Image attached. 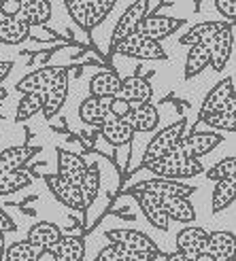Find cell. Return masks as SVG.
<instances>
[{
	"label": "cell",
	"instance_id": "obj_39",
	"mask_svg": "<svg viewBox=\"0 0 236 261\" xmlns=\"http://www.w3.org/2000/svg\"><path fill=\"white\" fill-rule=\"evenodd\" d=\"M130 253L124 249V246L120 244H109V246H104V249H100V253L96 255L94 261H126Z\"/></svg>",
	"mask_w": 236,
	"mask_h": 261
},
{
	"label": "cell",
	"instance_id": "obj_9",
	"mask_svg": "<svg viewBox=\"0 0 236 261\" xmlns=\"http://www.w3.org/2000/svg\"><path fill=\"white\" fill-rule=\"evenodd\" d=\"M183 21L181 19H175V17H166V15H149L140 21V25L136 28V34L143 36V38H149L153 43H160L164 38H168L170 34H175L177 28H181Z\"/></svg>",
	"mask_w": 236,
	"mask_h": 261
},
{
	"label": "cell",
	"instance_id": "obj_42",
	"mask_svg": "<svg viewBox=\"0 0 236 261\" xmlns=\"http://www.w3.org/2000/svg\"><path fill=\"white\" fill-rule=\"evenodd\" d=\"M215 7H217V11L221 13V15H226L230 19V23L234 21V17H236V3L234 0H217Z\"/></svg>",
	"mask_w": 236,
	"mask_h": 261
},
{
	"label": "cell",
	"instance_id": "obj_20",
	"mask_svg": "<svg viewBox=\"0 0 236 261\" xmlns=\"http://www.w3.org/2000/svg\"><path fill=\"white\" fill-rule=\"evenodd\" d=\"M143 215L147 217V221L155 227V229H162L166 231L168 225H170V219L166 217V211L162 206V198H157V195H149V193H136L134 195Z\"/></svg>",
	"mask_w": 236,
	"mask_h": 261
},
{
	"label": "cell",
	"instance_id": "obj_24",
	"mask_svg": "<svg viewBox=\"0 0 236 261\" xmlns=\"http://www.w3.org/2000/svg\"><path fill=\"white\" fill-rule=\"evenodd\" d=\"M236 251V240L232 231H208V244H206V253L213 255L217 261H226L234 259Z\"/></svg>",
	"mask_w": 236,
	"mask_h": 261
},
{
	"label": "cell",
	"instance_id": "obj_36",
	"mask_svg": "<svg viewBox=\"0 0 236 261\" xmlns=\"http://www.w3.org/2000/svg\"><path fill=\"white\" fill-rule=\"evenodd\" d=\"M98 189H100V172H98V168H96V166H87L85 176H83V182H81V193H83L87 206L96 200Z\"/></svg>",
	"mask_w": 236,
	"mask_h": 261
},
{
	"label": "cell",
	"instance_id": "obj_31",
	"mask_svg": "<svg viewBox=\"0 0 236 261\" xmlns=\"http://www.w3.org/2000/svg\"><path fill=\"white\" fill-rule=\"evenodd\" d=\"M43 104H45V94L43 91H36V94H26L19 98V104H17V111H15V121H26L34 117L36 113L43 111Z\"/></svg>",
	"mask_w": 236,
	"mask_h": 261
},
{
	"label": "cell",
	"instance_id": "obj_23",
	"mask_svg": "<svg viewBox=\"0 0 236 261\" xmlns=\"http://www.w3.org/2000/svg\"><path fill=\"white\" fill-rule=\"evenodd\" d=\"M124 121L132 127V132H153L160 121V115L153 104H143V107L130 109V113L124 117Z\"/></svg>",
	"mask_w": 236,
	"mask_h": 261
},
{
	"label": "cell",
	"instance_id": "obj_1",
	"mask_svg": "<svg viewBox=\"0 0 236 261\" xmlns=\"http://www.w3.org/2000/svg\"><path fill=\"white\" fill-rule=\"evenodd\" d=\"M145 170L153 174V178H166V180H183V178H194L202 174L206 168L200 160H185L179 155H166V158L153 160L145 166Z\"/></svg>",
	"mask_w": 236,
	"mask_h": 261
},
{
	"label": "cell",
	"instance_id": "obj_32",
	"mask_svg": "<svg viewBox=\"0 0 236 261\" xmlns=\"http://www.w3.org/2000/svg\"><path fill=\"white\" fill-rule=\"evenodd\" d=\"M236 195V180L228 178V180H219L215 182L213 189V213H221L234 202Z\"/></svg>",
	"mask_w": 236,
	"mask_h": 261
},
{
	"label": "cell",
	"instance_id": "obj_19",
	"mask_svg": "<svg viewBox=\"0 0 236 261\" xmlns=\"http://www.w3.org/2000/svg\"><path fill=\"white\" fill-rule=\"evenodd\" d=\"M36 153H38V149L32 147V145L0 149V172L7 174V172H19V170H23V166L28 164Z\"/></svg>",
	"mask_w": 236,
	"mask_h": 261
},
{
	"label": "cell",
	"instance_id": "obj_33",
	"mask_svg": "<svg viewBox=\"0 0 236 261\" xmlns=\"http://www.w3.org/2000/svg\"><path fill=\"white\" fill-rule=\"evenodd\" d=\"M32 185V176L26 172V170H19V172H7L3 174L0 172V195H9V193H15L23 187Z\"/></svg>",
	"mask_w": 236,
	"mask_h": 261
},
{
	"label": "cell",
	"instance_id": "obj_30",
	"mask_svg": "<svg viewBox=\"0 0 236 261\" xmlns=\"http://www.w3.org/2000/svg\"><path fill=\"white\" fill-rule=\"evenodd\" d=\"M208 62H211V56H208V47L206 45L190 47L187 58H185V72H183V76H185L187 81L194 79L196 74H200L208 66Z\"/></svg>",
	"mask_w": 236,
	"mask_h": 261
},
{
	"label": "cell",
	"instance_id": "obj_15",
	"mask_svg": "<svg viewBox=\"0 0 236 261\" xmlns=\"http://www.w3.org/2000/svg\"><path fill=\"white\" fill-rule=\"evenodd\" d=\"M68 70H64L58 79L51 83L43 94H45V104H43V115L45 119H54V115H58V111L64 107V102L68 98Z\"/></svg>",
	"mask_w": 236,
	"mask_h": 261
},
{
	"label": "cell",
	"instance_id": "obj_8",
	"mask_svg": "<svg viewBox=\"0 0 236 261\" xmlns=\"http://www.w3.org/2000/svg\"><path fill=\"white\" fill-rule=\"evenodd\" d=\"M111 244H120L130 255H151L157 257V244L138 229H111L107 233Z\"/></svg>",
	"mask_w": 236,
	"mask_h": 261
},
{
	"label": "cell",
	"instance_id": "obj_25",
	"mask_svg": "<svg viewBox=\"0 0 236 261\" xmlns=\"http://www.w3.org/2000/svg\"><path fill=\"white\" fill-rule=\"evenodd\" d=\"M122 79L115 72H98L96 76H91L89 81V96L91 98H115L120 94Z\"/></svg>",
	"mask_w": 236,
	"mask_h": 261
},
{
	"label": "cell",
	"instance_id": "obj_10",
	"mask_svg": "<svg viewBox=\"0 0 236 261\" xmlns=\"http://www.w3.org/2000/svg\"><path fill=\"white\" fill-rule=\"evenodd\" d=\"M115 98H122L132 109L143 107V104H151L153 85L145 79V76H128V79H122L120 94H117Z\"/></svg>",
	"mask_w": 236,
	"mask_h": 261
},
{
	"label": "cell",
	"instance_id": "obj_44",
	"mask_svg": "<svg viewBox=\"0 0 236 261\" xmlns=\"http://www.w3.org/2000/svg\"><path fill=\"white\" fill-rule=\"evenodd\" d=\"M166 261H194V255H185V253L175 251V253L166 255Z\"/></svg>",
	"mask_w": 236,
	"mask_h": 261
},
{
	"label": "cell",
	"instance_id": "obj_38",
	"mask_svg": "<svg viewBox=\"0 0 236 261\" xmlns=\"http://www.w3.org/2000/svg\"><path fill=\"white\" fill-rule=\"evenodd\" d=\"M234 170H236V160L230 155V158L217 162V164L211 168V170H206V178H208V180H215V182L228 180V178H234Z\"/></svg>",
	"mask_w": 236,
	"mask_h": 261
},
{
	"label": "cell",
	"instance_id": "obj_51",
	"mask_svg": "<svg viewBox=\"0 0 236 261\" xmlns=\"http://www.w3.org/2000/svg\"><path fill=\"white\" fill-rule=\"evenodd\" d=\"M5 98H7V89H5V87H0V102H3Z\"/></svg>",
	"mask_w": 236,
	"mask_h": 261
},
{
	"label": "cell",
	"instance_id": "obj_41",
	"mask_svg": "<svg viewBox=\"0 0 236 261\" xmlns=\"http://www.w3.org/2000/svg\"><path fill=\"white\" fill-rule=\"evenodd\" d=\"M130 104L128 102H124L122 98H111V104H109V113H111V117L113 119H124V117L130 113Z\"/></svg>",
	"mask_w": 236,
	"mask_h": 261
},
{
	"label": "cell",
	"instance_id": "obj_22",
	"mask_svg": "<svg viewBox=\"0 0 236 261\" xmlns=\"http://www.w3.org/2000/svg\"><path fill=\"white\" fill-rule=\"evenodd\" d=\"M109 104L111 98H85L79 107V117L91 125H104L107 121H111L113 117L109 113Z\"/></svg>",
	"mask_w": 236,
	"mask_h": 261
},
{
	"label": "cell",
	"instance_id": "obj_17",
	"mask_svg": "<svg viewBox=\"0 0 236 261\" xmlns=\"http://www.w3.org/2000/svg\"><path fill=\"white\" fill-rule=\"evenodd\" d=\"M51 13H54L51 11V3H47V0H21L13 15L21 19L23 23H28L30 28H34V25L47 23L51 19Z\"/></svg>",
	"mask_w": 236,
	"mask_h": 261
},
{
	"label": "cell",
	"instance_id": "obj_7",
	"mask_svg": "<svg viewBox=\"0 0 236 261\" xmlns=\"http://www.w3.org/2000/svg\"><path fill=\"white\" fill-rule=\"evenodd\" d=\"M196 189L192 185H185L181 180H166V178H149V180H140L134 187H130L128 193H149L157 195V198H190Z\"/></svg>",
	"mask_w": 236,
	"mask_h": 261
},
{
	"label": "cell",
	"instance_id": "obj_6",
	"mask_svg": "<svg viewBox=\"0 0 236 261\" xmlns=\"http://www.w3.org/2000/svg\"><path fill=\"white\" fill-rule=\"evenodd\" d=\"M213 113H230L236 115V98H234V81L224 79L219 81L211 91L206 94L202 109H200V117L213 115Z\"/></svg>",
	"mask_w": 236,
	"mask_h": 261
},
{
	"label": "cell",
	"instance_id": "obj_50",
	"mask_svg": "<svg viewBox=\"0 0 236 261\" xmlns=\"http://www.w3.org/2000/svg\"><path fill=\"white\" fill-rule=\"evenodd\" d=\"M7 17H9V13L5 11V5H3V3H0V23H3V21H5Z\"/></svg>",
	"mask_w": 236,
	"mask_h": 261
},
{
	"label": "cell",
	"instance_id": "obj_48",
	"mask_svg": "<svg viewBox=\"0 0 236 261\" xmlns=\"http://www.w3.org/2000/svg\"><path fill=\"white\" fill-rule=\"evenodd\" d=\"M194 261H217L213 255H208V253H202V255H196Z\"/></svg>",
	"mask_w": 236,
	"mask_h": 261
},
{
	"label": "cell",
	"instance_id": "obj_13",
	"mask_svg": "<svg viewBox=\"0 0 236 261\" xmlns=\"http://www.w3.org/2000/svg\"><path fill=\"white\" fill-rule=\"evenodd\" d=\"M85 170H87V164L83 158H79V155H75L70 151L58 149V176L60 178H64L66 182H70V185L81 189Z\"/></svg>",
	"mask_w": 236,
	"mask_h": 261
},
{
	"label": "cell",
	"instance_id": "obj_52",
	"mask_svg": "<svg viewBox=\"0 0 236 261\" xmlns=\"http://www.w3.org/2000/svg\"><path fill=\"white\" fill-rule=\"evenodd\" d=\"M226 261H234V259H226Z\"/></svg>",
	"mask_w": 236,
	"mask_h": 261
},
{
	"label": "cell",
	"instance_id": "obj_47",
	"mask_svg": "<svg viewBox=\"0 0 236 261\" xmlns=\"http://www.w3.org/2000/svg\"><path fill=\"white\" fill-rule=\"evenodd\" d=\"M126 261H155V257H151V255H128Z\"/></svg>",
	"mask_w": 236,
	"mask_h": 261
},
{
	"label": "cell",
	"instance_id": "obj_27",
	"mask_svg": "<svg viewBox=\"0 0 236 261\" xmlns=\"http://www.w3.org/2000/svg\"><path fill=\"white\" fill-rule=\"evenodd\" d=\"M162 206H164L166 217L170 221L192 223V221L196 219V208L190 202V198H162Z\"/></svg>",
	"mask_w": 236,
	"mask_h": 261
},
{
	"label": "cell",
	"instance_id": "obj_49",
	"mask_svg": "<svg viewBox=\"0 0 236 261\" xmlns=\"http://www.w3.org/2000/svg\"><path fill=\"white\" fill-rule=\"evenodd\" d=\"M5 251H7V246H5V233L0 231V261L5 259Z\"/></svg>",
	"mask_w": 236,
	"mask_h": 261
},
{
	"label": "cell",
	"instance_id": "obj_16",
	"mask_svg": "<svg viewBox=\"0 0 236 261\" xmlns=\"http://www.w3.org/2000/svg\"><path fill=\"white\" fill-rule=\"evenodd\" d=\"M175 244H177V251L179 253H185V255H202L206 253V244H208V231L202 229V227H194V225H187L177 231V238H175Z\"/></svg>",
	"mask_w": 236,
	"mask_h": 261
},
{
	"label": "cell",
	"instance_id": "obj_46",
	"mask_svg": "<svg viewBox=\"0 0 236 261\" xmlns=\"http://www.w3.org/2000/svg\"><path fill=\"white\" fill-rule=\"evenodd\" d=\"M36 261H58V259H56V255L51 251H41V253H38V257H36Z\"/></svg>",
	"mask_w": 236,
	"mask_h": 261
},
{
	"label": "cell",
	"instance_id": "obj_12",
	"mask_svg": "<svg viewBox=\"0 0 236 261\" xmlns=\"http://www.w3.org/2000/svg\"><path fill=\"white\" fill-rule=\"evenodd\" d=\"M47 187H49L51 193H54L56 200H60L64 206L73 208V211H85L87 208L81 189L70 185V182H66L64 178H60L58 174H49L47 176Z\"/></svg>",
	"mask_w": 236,
	"mask_h": 261
},
{
	"label": "cell",
	"instance_id": "obj_37",
	"mask_svg": "<svg viewBox=\"0 0 236 261\" xmlns=\"http://www.w3.org/2000/svg\"><path fill=\"white\" fill-rule=\"evenodd\" d=\"M38 249H34L32 244L28 242H15V244H11L9 249L5 251V261H36L38 257Z\"/></svg>",
	"mask_w": 236,
	"mask_h": 261
},
{
	"label": "cell",
	"instance_id": "obj_28",
	"mask_svg": "<svg viewBox=\"0 0 236 261\" xmlns=\"http://www.w3.org/2000/svg\"><path fill=\"white\" fill-rule=\"evenodd\" d=\"M58 261H83L85 257V244L77 236H62V240L51 249Z\"/></svg>",
	"mask_w": 236,
	"mask_h": 261
},
{
	"label": "cell",
	"instance_id": "obj_18",
	"mask_svg": "<svg viewBox=\"0 0 236 261\" xmlns=\"http://www.w3.org/2000/svg\"><path fill=\"white\" fill-rule=\"evenodd\" d=\"M62 236L64 233H62V229L58 225L49 223V221H38L36 225L30 227L26 242L32 244L34 249H38V251H51L62 240Z\"/></svg>",
	"mask_w": 236,
	"mask_h": 261
},
{
	"label": "cell",
	"instance_id": "obj_3",
	"mask_svg": "<svg viewBox=\"0 0 236 261\" xmlns=\"http://www.w3.org/2000/svg\"><path fill=\"white\" fill-rule=\"evenodd\" d=\"M183 134H185V121L183 119L173 123V125H166L164 129H160V132L153 136V140L149 142V147L145 151V158H143V162H140V168H145L153 160H160V158L170 155Z\"/></svg>",
	"mask_w": 236,
	"mask_h": 261
},
{
	"label": "cell",
	"instance_id": "obj_43",
	"mask_svg": "<svg viewBox=\"0 0 236 261\" xmlns=\"http://www.w3.org/2000/svg\"><path fill=\"white\" fill-rule=\"evenodd\" d=\"M0 231L7 233V231H15V223H13V219L0 208Z\"/></svg>",
	"mask_w": 236,
	"mask_h": 261
},
{
	"label": "cell",
	"instance_id": "obj_35",
	"mask_svg": "<svg viewBox=\"0 0 236 261\" xmlns=\"http://www.w3.org/2000/svg\"><path fill=\"white\" fill-rule=\"evenodd\" d=\"M198 123L211 127V129H217V134L219 132H234V127H236V115H230V113H213V115L200 117Z\"/></svg>",
	"mask_w": 236,
	"mask_h": 261
},
{
	"label": "cell",
	"instance_id": "obj_4",
	"mask_svg": "<svg viewBox=\"0 0 236 261\" xmlns=\"http://www.w3.org/2000/svg\"><path fill=\"white\" fill-rule=\"evenodd\" d=\"M153 7H157V3H151V0H136V3L130 5L122 13L120 21H117V25H115L113 36H111V47H115L120 41H124V38L136 34V28L140 25V21L151 13Z\"/></svg>",
	"mask_w": 236,
	"mask_h": 261
},
{
	"label": "cell",
	"instance_id": "obj_29",
	"mask_svg": "<svg viewBox=\"0 0 236 261\" xmlns=\"http://www.w3.org/2000/svg\"><path fill=\"white\" fill-rule=\"evenodd\" d=\"M100 132L104 136V140L111 142L113 147H122V145H128L130 140L134 138V132L124 119H111L104 125H100Z\"/></svg>",
	"mask_w": 236,
	"mask_h": 261
},
{
	"label": "cell",
	"instance_id": "obj_11",
	"mask_svg": "<svg viewBox=\"0 0 236 261\" xmlns=\"http://www.w3.org/2000/svg\"><path fill=\"white\" fill-rule=\"evenodd\" d=\"M208 47V56H211V62L208 66H213V70L224 72V68L228 66V60L232 56V47H234V23H228L226 30H221Z\"/></svg>",
	"mask_w": 236,
	"mask_h": 261
},
{
	"label": "cell",
	"instance_id": "obj_14",
	"mask_svg": "<svg viewBox=\"0 0 236 261\" xmlns=\"http://www.w3.org/2000/svg\"><path fill=\"white\" fill-rule=\"evenodd\" d=\"M66 70L62 66H45V68H38L30 74H26L23 79L15 85V89L19 91V94H36V91H45L51 83H54L58 76Z\"/></svg>",
	"mask_w": 236,
	"mask_h": 261
},
{
	"label": "cell",
	"instance_id": "obj_26",
	"mask_svg": "<svg viewBox=\"0 0 236 261\" xmlns=\"http://www.w3.org/2000/svg\"><path fill=\"white\" fill-rule=\"evenodd\" d=\"M30 25L17 19L13 13H9V17L0 23V43L3 45H21L26 38L30 36Z\"/></svg>",
	"mask_w": 236,
	"mask_h": 261
},
{
	"label": "cell",
	"instance_id": "obj_21",
	"mask_svg": "<svg viewBox=\"0 0 236 261\" xmlns=\"http://www.w3.org/2000/svg\"><path fill=\"white\" fill-rule=\"evenodd\" d=\"M230 23V21H228ZM226 21H204V23H198L194 25L192 30H187L185 34L181 36V45L183 47H196V45H208L213 41V38L228 28Z\"/></svg>",
	"mask_w": 236,
	"mask_h": 261
},
{
	"label": "cell",
	"instance_id": "obj_34",
	"mask_svg": "<svg viewBox=\"0 0 236 261\" xmlns=\"http://www.w3.org/2000/svg\"><path fill=\"white\" fill-rule=\"evenodd\" d=\"M115 9L113 0H87V21H85V30H91L109 15Z\"/></svg>",
	"mask_w": 236,
	"mask_h": 261
},
{
	"label": "cell",
	"instance_id": "obj_45",
	"mask_svg": "<svg viewBox=\"0 0 236 261\" xmlns=\"http://www.w3.org/2000/svg\"><path fill=\"white\" fill-rule=\"evenodd\" d=\"M11 68H13V64H11V62H0V87H3V81L9 76Z\"/></svg>",
	"mask_w": 236,
	"mask_h": 261
},
{
	"label": "cell",
	"instance_id": "obj_2",
	"mask_svg": "<svg viewBox=\"0 0 236 261\" xmlns=\"http://www.w3.org/2000/svg\"><path fill=\"white\" fill-rule=\"evenodd\" d=\"M224 140V136L217 132H194L192 134H183L181 140L177 142V147L173 149V155L185 160H200L202 155L211 153L219 142Z\"/></svg>",
	"mask_w": 236,
	"mask_h": 261
},
{
	"label": "cell",
	"instance_id": "obj_5",
	"mask_svg": "<svg viewBox=\"0 0 236 261\" xmlns=\"http://www.w3.org/2000/svg\"><path fill=\"white\" fill-rule=\"evenodd\" d=\"M115 54H122L128 58H136V60H149V62H157V60H166V51L160 43H153L149 38H143L138 34H132L120 41L113 47Z\"/></svg>",
	"mask_w": 236,
	"mask_h": 261
},
{
	"label": "cell",
	"instance_id": "obj_40",
	"mask_svg": "<svg viewBox=\"0 0 236 261\" xmlns=\"http://www.w3.org/2000/svg\"><path fill=\"white\" fill-rule=\"evenodd\" d=\"M66 9L70 13V17L77 21L79 28L85 30V21H87V0H73L66 3Z\"/></svg>",
	"mask_w": 236,
	"mask_h": 261
}]
</instances>
